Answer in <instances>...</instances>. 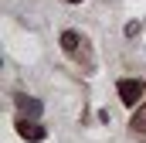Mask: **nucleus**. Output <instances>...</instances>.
Wrapping results in <instances>:
<instances>
[{
	"instance_id": "1",
	"label": "nucleus",
	"mask_w": 146,
	"mask_h": 143,
	"mask_svg": "<svg viewBox=\"0 0 146 143\" xmlns=\"http://www.w3.org/2000/svg\"><path fill=\"white\" fill-rule=\"evenodd\" d=\"M143 82H136V78H122V82H119V99H122V102H126V106H136V102H139V99H143Z\"/></svg>"
},
{
	"instance_id": "2",
	"label": "nucleus",
	"mask_w": 146,
	"mask_h": 143,
	"mask_svg": "<svg viewBox=\"0 0 146 143\" xmlns=\"http://www.w3.org/2000/svg\"><path fill=\"white\" fill-rule=\"evenodd\" d=\"M17 133H21L27 143H41L44 136H48V130H44V126H37L34 119H27V116H21V119H17Z\"/></svg>"
},
{
	"instance_id": "3",
	"label": "nucleus",
	"mask_w": 146,
	"mask_h": 143,
	"mask_svg": "<svg viewBox=\"0 0 146 143\" xmlns=\"http://www.w3.org/2000/svg\"><path fill=\"white\" fill-rule=\"evenodd\" d=\"M17 106H21V112H24V116H31V119H37V116H41V102H37V99H31V96H17Z\"/></svg>"
},
{
	"instance_id": "4",
	"label": "nucleus",
	"mask_w": 146,
	"mask_h": 143,
	"mask_svg": "<svg viewBox=\"0 0 146 143\" xmlns=\"http://www.w3.org/2000/svg\"><path fill=\"white\" fill-rule=\"evenodd\" d=\"M129 126H133V133H143V136H146V106L136 109V116H133V123H129Z\"/></svg>"
},
{
	"instance_id": "5",
	"label": "nucleus",
	"mask_w": 146,
	"mask_h": 143,
	"mask_svg": "<svg viewBox=\"0 0 146 143\" xmlns=\"http://www.w3.org/2000/svg\"><path fill=\"white\" fill-rule=\"evenodd\" d=\"M61 48H65L68 55H75V51H78V34H75V31H65V34H61Z\"/></svg>"
},
{
	"instance_id": "6",
	"label": "nucleus",
	"mask_w": 146,
	"mask_h": 143,
	"mask_svg": "<svg viewBox=\"0 0 146 143\" xmlns=\"http://www.w3.org/2000/svg\"><path fill=\"white\" fill-rule=\"evenodd\" d=\"M65 3H82V0H65Z\"/></svg>"
}]
</instances>
